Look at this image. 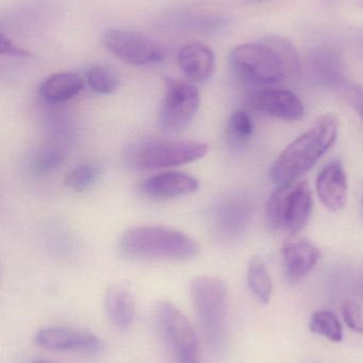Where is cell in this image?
<instances>
[{
	"instance_id": "5bb4252c",
	"label": "cell",
	"mask_w": 363,
	"mask_h": 363,
	"mask_svg": "<svg viewBox=\"0 0 363 363\" xmlns=\"http://www.w3.org/2000/svg\"><path fill=\"white\" fill-rule=\"evenodd\" d=\"M177 61L181 72L193 83L206 82L215 70V53L202 43H191L183 46L178 52Z\"/></svg>"
},
{
	"instance_id": "44dd1931",
	"label": "cell",
	"mask_w": 363,
	"mask_h": 363,
	"mask_svg": "<svg viewBox=\"0 0 363 363\" xmlns=\"http://www.w3.org/2000/svg\"><path fill=\"white\" fill-rule=\"evenodd\" d=\"M309 330L313 334L324 337L332 342H340L343 339L342 325L337 315L330 311L313 313L309 323Z\"/></svg>"
},
{
	"instance_id": "7a4b0ae2",
	"label": "cell",
	"mask_w": 363,
	"mask_h": 363,
	"mask_svg": "<svg viewBox=\"0 0 363 363\" xmlns=\"http://www.w3.org/2000/svg\"><path fill=\"white\" fill-rule=\"evenodd\" d=\"M339 123L335 115L318 119L308 131L290 143L270 168V177L277 185L300 180L332 148L338 138Z\"/></svg>"
},
{
	"instance_id": "8fae6325",
	"label": "cell",
	"mask_w": 363,
	"mask_h": 363,
	"mask_svg": "<svg viewBox=\"0 0 363 363\" xmlns=\"http://www.w3.org/2000/svg\"><path fill=\"white\" fill-rule=\"evenodd\" d=\"M246 106L249 110L283 119V121H300L305 114L303 102L296 94L281 89H269L251 93L247 96Z\"/></svg>"
},
{
	"instance_id": "4fadbf2b",
	"label": "cell",
	"mask_w": 363,
	"mask_h": 363,
	"mask_svg": "<svg viewBox=\"0 0 363 363\" xmlns=\"http://www.w3.org/2000/svg\"><path fill=\"white\" fill-rule=\"evenodd\" d=\"M200 181L185 172H170L156 174L143 182L141 191L153 199H173L194 194Z\"/></svg>"
},
{
	"instance_id": "7c38bea8",
	"label": "cell",
	"mask_w": 363,
	"mask_h": 363,
	"mask_svg": "<svg viewBox=\"0 0 363 363\" xmlns=\"http://www.w3.org/2000/svg\"><path fill=\"white\" fill-rule=\"evenodd\" d=\"M347 177L342 164L332 161L324 166L317 178V192L326 208L339 211L347 199Z\"/></svg>"
},
{
	"instance_id": "ffe728a7",
	"label": "cell",
	"mask_w": 363,
	"mask_h": 363,
	"mask_svg": "<svg viewBox=\"0 0 363 363\" xmlns=\"http://www.w3.org/2000/svg\"><path fill=\"white\" fill-rule=\"evenodd\" d=\"M104 174V166L100 164H81L72 168L64 179L68 189L75 192H85L96 185Z\"/></svg>"
},
{
	"instance_id": "6da1fadb",
	"label": "cell",
	"mask_w": 363,
	"mask_h": 363,
	"mask_svg": "<svg viewBox=\"0 0 363 363\" xmlns=\"http://www.w3.org/2000/svg\"><path fill=\"white\" fill-rule=\"evenodd\" d=\"M230 65L243 82L276 84L296 67V51L287 40L273 36L264 42L249 43L234 48L230 55Z\"/></svg>"
},
{
	"instance_id": "484cf974",
	"label": "cell",
	"mask_w": 363,
	"mask_h": 363,
	"mask_svg": "<svg viewBox=\"0 0 363 363\" xmlns=\"http://www.w3.org/2000/svg\"><path fill=\"white\" fill-rule=\"evenodd\" d=\"M0 51H1L2 55H8V57H21V59H26V57H29L31 55L29 51L25 50L18 45L12 42L4 34V32H1V38H0Z\"/></svg>"
},
{
	"instance_id": "d6986e66",
	"label": "cell",
	"mask_w": 363,
	"mask_h": 363,
	"mask_svg": "<svg viewBox=\"0 0 363 363\" xmlns=\"http://www.w3.org/2000/svg\"><path fill=\"white\" fill-rule=\"evenodd\" d=\"M247 281L251 292L260 302L264 304L270 303L274 286L266 264L261 258L254 256L249 259V267H247Z\"/></svg>"
},
{
	"instance_id": "3957f363",
	"label": "cell",
	"mask_w": 363,
	"mask_h": 363,
	"mask_svg": "<svg viewBox=\"0 0 363 363\" xmlns=\"http://www.w3.org/2000/svg\"><path fill=\"white\" fill-rule=\"evenodd\" d=\"M119 249L125 257L138 260L185 262L200 253L195 239L180 230L161 225L129 228L119 238Z\"/></svg>"
},
{
	"instance_id": "4316f807",
	"label": "cell",
	"mask_w": 363,
	"mask_h": 363,
	"mask_svg": "<svg viewBox=\"0 0 363 363\" xmlns=\"http://www.w3.org/2000/svg\"><path fill=\"white\" fill-rule=\"evenodd\" d=\"M353 104L363 121V89H356L353 95Z\"/></svg>"
},
{
	"instance_id": "277c9868",
	"label": "cell",
	"mask_w": 363,
	"mask_h": 363,
	"mask_svg": "<svg viewBox=\"0 0 363 363\" xmlns=\"http://www.w3.org/2000/svg\"><path fill=\"white\" fill-rule=\"evenodd\" d=\"M208 152L206 143L153 138L128 145L124 161L131 169L149 172L193 163L204 159Z\"/></svg>"
},
{
	"instance_id": "603a6c76",
	"label": "cell",
	"mask_w": 363,
	"mask_h": 363,
	"mask_svg": "<svg viewBox=\"0 0 363 363\" xmlns=\"http://www.w3.org/2000/svg\"><path fill=\"white\" fill-rule=\"evenodd\" d=\"M65 161V155L60 148L55 147H45L40 149L32 157V170L36 174H43L53 172L59 168Z\"/></svg>"
},
{
	"instance_id": "52a82bcc",
	"label": "cell",
	"mask_w": 363,
	"mask_h": 363,
	"mask_svg": "<svg viewBox=\"0 0 363 363\" xmlns=\"http://www.w3.org/2000/svg\"><path fill=\"white\" fill-rule=\"evenodd\" d=\"M166 96L160 108L158 125L162 131L178 133L193 121L200 104L197 87L178 79H166Z\"/></svg>"
},
{
	"instance_id": "83f0119b",
	"label": "cell",
	"mask_w": 363,
	"mask_h": 363,
	"mask_svg": "<svg viewBox=\"0 0 363 363\" xmlns=\"http://www.w3.org/2000/svg\"><path fill=\"white\" fill-rule=\"evenodd\" d=\"M32 363H57L50 362V360H46V359H36L34 360V362H32Z\"/></svg>"
},
{
	"instance_id": "30bf717a",
	"label": "cell",
	"mask_w": 363,
	"mask_h": 363,
	"mask_svg": "<svg viewBox=\"0 0 363 363\" xmlns=\"http://www.w3.org/2000/svg\"><path fill=\"white\" fill-rule=\"evenodd\" d=\"M34 340L36 345L51 351L96 354L104 347V343L99 337L92 333L60 326L40 328L36 332Z\"/></svg>"
},
{
	"instance_id": "ac0fdd59",
	"label": "cell",
	"mask_w": 363,
	"mask_h": 363,
	"mask_svg": "<svg viewBox=\"0 0 363 363\" xmlns=\"http://www.w3.org/2000/svg\"><path fill=\"white\" fill-rule=\"evenodd\" d=\"M85 81L74 72H58L45 79L38 87V95L48 104H64L79 95Z\"/></svg>"
},
{
	"instance_id": "5b68a950",
	"label": "cell",
	"mask_w": 363,
	"mask_h": 363,
	"mask_svg": "<svg viewBox=\"0 0 363 363\" xmlns=\"http://www.w3.org/2000/svg\"><path fill=\"white\" fill-rule=\"evenodd\" d=\"M192 305L210 347H219L225 334L228 290L225 281L202 275L193 279L190 286Z\"/></svg>"
},
{
	"instance_id": "ba28073f",
	"label": "cell",
	"mask_w": 363,
	"mask_h": 363,
	"mask_svg": "<svg viewBox=\"0 0 363 363\" xmlns=\"http://www.w3.org/2000/svg\"><path fill=\"white\" fill-rule=\"evenodd\" d=\"M157 322L177 363H200L197 337L185 313L170 302L157 307Z\"/></svg>"
},
{
	"instance_id": "7402d4cb",
	"label": "cell",
	"mask_w": 363,
	"mask_h": 363,
	"mask_svg": "<svg viewBox=\"0 0 363 363\" xmlns=\"http://www.w3.org/2000/svg\"><path fill=\"white\" fill-rule=\"evenodd\" d=\"M87 83L92 91L99 95H112L119 89L117 74L106 66L96 65L87 72Z\"/></svg>"
},
{
	"instance_id": "9a60e30c",
	"label": "cell",
	"mask_w": 363,
	"mask_h": 363,
	"mask_svg": "<svg viewBox=\"0 0 363 363\" xmlns=\"http://www.w3.org/2000/svg\"><path fill=\"white\" fill-rule=\"evenodd\" d=\"M283 257L288 277L292 281H298L315 268L321 254L313 243L294 240L283 245Z\"/></svg>"
},
{
	"instance_id": "2e32d148",
	"label": "cell",
	"mask_w": 363,
	"mask_h": 363,
	"mask_svg": "<svg viewBox=\"0 0 363 363\" xmlns=\"http://www.w3.org/2000/svg\"><path fill=\"white\" fill-rule=\"evenodd\" d=\"M104 311L113 326L119 330H128L136 318L134 294L125 286H110L104 296Z\"/></svg>"
},
{
	"instance_id": "f1b7e54d",
	"label": "cell",
	"mask_w": 363,
	"mask_h": 363,
	"mask_svg": "<svg viewBox=\"0 0 363 363\" xmlns=\"http://www.w3.org/2000/svg\"><path fill=\"white\" fill-rule=\"evenodd\" d=\"M362 207H363V198H362Z\"/></svg>"
},
{
	"instance_id": "8992f818",
	"label": "cell",
	"mask_w": 363,
	"mask_h": 363,
	"mask_svg": "<svg viewBox=\"0 0 363 363\" xmlns=\"http://www.w3.org/2000/svg\"><path fill=\"white\" fill-rule=\"evenodd\" d=\"M313 205V192L308 182L298 180L279 185L268 201V223L274 230L286 228L296 234L308 224Z\"/></svg>"
},
{
	"instance_id": "d4e9b609",
	"label": "cell",
	"mask_w": 363,
	"mask_h": 363,
	"mask_svg": "<svg viewBox=\"0 0 363 363\" xmlns=\"http://www.w3.org/2000/svg\"><path fill=\"white\" fill-rule=\"evenodd\" d=\"M343 319L347 325L356 333H363L362 311L356 303L347 301L342 307Z\"/></svg>"
},
{
	"instance_id": "e0dca14e",
	"label": "cell",
	"mask_w": 363,
	"mask_h": 363,
	"mask_svg": "<svg viewBox=\"0 0 363 363\" xmlns=\"http://www.w3.org/2000/svg\"><path fill=\"white\" fill-rule=\"evenodd\" d=\"M251 209L246 202L232 199L221 203L213 209V225L219 234L234 237L244 230Z\"/></svg>"
},
{
	"instance_id": "9c48e42d",
	"label": "cell",
	"mask_w": 363,
	"mask_h": 363,
	"mask_svg": "<svg viewBox=\"0 0 363 363\" xmlns=\"http://www.w3.org/2000/svg\"><path fill=\"white\" fill-rule=\"evenodd\" d=\"M102 40L109 52L131 65H151L166 57L161 44L138 32L110 29L104 32Z\"/></svg>"
},
{
	"instance_id": "cb8c5ba5",
	"label": "cell",
	"mask_w": 363,
	"mask_h": 363,
	"mask_svg": "<svg viewBox=\"0 0 363 363\" xmlns=\"http://www.w3.org/2000/svg\"><path fill=\"white\" fill-rule=\"evenodd\" d=\"M228 136L236 143H243L251 138L254 131L253 121L245 111H236L228 121Z\"/></svg>"
}]
</instances>
